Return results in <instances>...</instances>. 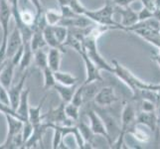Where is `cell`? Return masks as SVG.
<instances>
[{"label": "cell", "instance_id": "44", "mask_svg": "<svg viewBox=\"0 0 160 149\" xmlns=\"http://www.w3.org/2000/svg\"><path fill=\"white\" fill-rule=\"evenodd\" d=\"M152 59H153L154 61H155V62L160 66V55H157V56H153Z\"/></svg>", "mask_w": 160, "mask_h": 149}, {"label": "cell", "instance_id": "7", "mask_svg": "<svg viewBox=\"0 0 160 149\" xmlns=\"http://www.w3.org/2000/svg\"><path fill=\"white\" fill-rule=\"evenodd\" d=\"M87 115H88V118H89V120H90V126H91L92 132L96 135L103 136L104 138L107 139V141L108 142L109 147H110V145L112 144V138H110L109 133H108V128H107V125H106V123H104L102 117L98 114V112H96V110L92 109V108H90L89 110H88Z\"/></svg>", "mask_w": 160, "mask_h": 149}, {"label": "cell", "instance_id": "18", "mask_svg": "<svg viewBox=\"0 0 160 149\" xmlns=\"http://www.w3.org/2000/svg\"><path fill=\"white\" fill-rule=\"evenodd\" d=\"M54 90L59 93L61 101L64 102L65 103H68V102H71L72 98L74 97V93L77 90V85L64 86V85H61L57 82L54 87Z\"/></svg>", "mask_w": 160, "mask_h": 149}, {"label": "cell", "instance_id": "45", "mask_svg": "<svg viewBox=\"0 0 160 149\" xmlns=\"http://www.w3.org/2000/svg\"><path fill=\"white\" fill-rule=\"evenodd\" d=\"M153 2H154V5H155V7L156 9H160V0H153Z\"/></svg>", "mask_w": 160, "mask_h": 149}, {"label": "cell", "instance_id": "17", "mask_svg": "<svg viewBox=\"0 0 160 149\" xmlns=\"http://www.w3.org/2000/svg\"><path fill=\"white\" fill-rule=\"evenodd\" d=\"M29 95H30V89L27 87L24 89L23 92H22L18 107L16 109V112L19 114L21 119L24 121H29Z\"/></svg>", "mask_w": 160, "mask_h": 149}, {"label": "cell", "instance_id": "10", "mask_svg": "<svg viewBox=\"0 0 160 149\" xmlns=\"http://www.w3.org/2000/svg\"><path fill=\"white\" fill-rule=\"evenodd\" d=\"M51 128V124L42 121L40 123H37L34 125V129H33V133L30 136V138L25 142L23 145V148H33L37 144H42L43 141V136L45 134L47 129Z\"/></svg>", "mask_w": 160, "mask_h": 149}, {"label": "cell", "instance_id": "2", "mask_svg": "<svg viewBox=\"0 0 160 149\" xmlns=\"http://www.w3.org/2000/svg\"><path fill=\"white\" fill-rule=\"evenodd\" d=\"M136 110L134 106L130 102H124L123 108L121 112V118H120V131L112 144L110 145V148L119 149L122 147L124 142V137L128 133V130L136 122Z\"/></svg>", "mask_w": 160, "mask_h": 149}, {"label": "cell", "instance_id": "33", "mask_svg": "<svg viewBox=\"0 0 160 149\" xmlns=\"http://www.w3.org/2000/svg\"><path fill=\"white\" fill-rule=\"evenodd\" d=\"M84 91H85V84H82L80 87H77V90L74 93V97H73V98H72L71 102L76 104V106H78L79 107H81L85 102Z\"/></svg>", "mask_w": 160, "mask_h": 149}, {"label": "cell", "instance_id": "11", "mask_svg": "<svg viewBox=\"0 0 160 149\" xmlns=\"http://www.w3.org/2000/svg\"><path fill=\"white\" fill-rule=\"evenodd\" d=\"M23 45V38L19 28L15 25L14 30L9 35L7 47H6V60L12 58L13 55L18 51L19 48Z\"/></svg>", "mask_w": 160, "mask_h": 149}, {"label": "cell", "instance_id": "13", "mask_svg": "<svg viewBox=\"0 0 160 149\" xmlns=\"http://www.w3.org/2000/svg\"><path fill=\"white\" fill-rule=\"evenodd\" d=\"M136 122L147 126L151 130L152 133L156 132L158 128V115L156 112H140L136 114Z\"/></svg>", "mask_w": 160, "mask_h": 149}, {"label": "cell", "instance_id": "20", "mask_svg": "<svg viewBox=\"0 0 160 149\" xmlns=\"http://www.w3.org/2000/svg\"><path fill=\"white\" fill-rule=\"evenodd\" d=\"M62 54H64L61 50L57 48H50L48 55V66L52 71L57 72L60 70L61 61H62Z\"/></svg>", "mask_w": 160, "mask_h": 149}, {"label": "cell", "instance_id": "15", "mask_svg": "<svg viewBox=\"0 0 160 149\" xmlns=\"http://www.w3.org/2000/svg\"><path fill=\"white\" fill-rule=\"evenodd\" d=\"M117 10L121 16V25H122L124 31L128 27L133 26L137 22H139L138 14L130 7H118Z\"/></svg>", "mask_w": 160, "mask_h": 149}, {"label": "cell", "instance_id": "31", "mask_svg": "<svg viewBox=\"0 0 160 149\" xmlns=\"http://www.w3.org/2000/svg\"><path fill=\"white\" fill-rule=\"evenodd\" d=\"M20 24L16 25L17 27H20L22 24H25L29 27H32V25L34 24L35 19H36V15H33V13L29 10H23L20 11Z\"/></svg>", "mask_w": 160, "mask_h": 149}, {"label": "cell", "instance_id": "27", "mask_svg": "<svg viewBox=\"0 0 160 149\" xmlns=\"http://www.w3.org/2000/svg\"><path fill=\"white\" fill-rule=\"evenodd\" d=\"M42 73L44 77V89L45 90L54 89L55 85L57 84L56 78H55V72L52 71L49 67H47L42 71Z\"/></svg>", "mask_w": 160, "mask_h": 149}, {"label": "cell", "instance_id": "19", "mask_svg": "<svg viewBox=\"0 0 160 149\" xmlns=\"http://www.w3.org/2000/svg\"><path fill=\"white\" fill-rule=\"evenodd\" d=\"M43 34H44V38H45V41L47 43V46H49L50 48H57L59 50H61L63 53H66V50H65V45L61 44L56 35H55L54 30H53V27L48 25L45 29L43 31Z\"/></svg>", "mask_w": 160, "mask_h": 149}, {"label": "cell", "instance_id": "5", "mask_svg": "<svg viewBox=\"0 0 160 149\" xmlns=\"http://www.w3.org/2000/svg\"><path fill=\"white\" fill-rule=\"evenodd\" d=\"M97 41L96 39L91 37L85 36L82 39V46H84V50L87 53L88 56L90 57V59L95 63L98 68L101 69V71H107L108 73H113V66L108 64L104 58L100 54L97 47Z\"/></svg>", "mask_w": 160, "mask_h": 149}, {"label": "cell", "instance_id": "34", "mask_svg": "<svg viewBox=\"0 0 160 149\" xmlns=\"http://www.w3.org/2000/svg\"><path fill=\"white\" fill-rule=\"evenodd\" d=\"M158 104L156 102H154L150 99H141L140 102V110L146 112H156Z\"/></svg>", "mask_w": 160, "mask_h": 149}, {"label": "cell", "instance_id": "9", "mask_svg": "<svg viewBox=\"0 0 160 149\" xmlns=\"http://www.w3.org/2000/svg\"><path fill=\"white\" fill-rule=\"evenodd\" d=\"M118 101V97L114 92L112 87H103L98 91L95 97H93V102L98 107H109L117 102Z\"/></svg>", "mask_w": 160, "mask_h": 149}, {"label": "cell", "instance_id": "28", "mask_svg": "<svg viewBox=\"0 0 160 149\" xmlns=\"http://www.w3.org/2000/svg\"><path fill=\"white\" fill-rule=\"evenodd\" d=\"M60 5H68V6L79 15H85L87 9L84 7L80 0H58Z\"/></svg>", "mask_w": 160, "mask_h": 149}, {"label": "cell", "instance_id": "36", "mask_svg": "<svg viewBox=\"0 0 160 149\" xmlns=\"http://www.w3.org/2000/svg\"><path fill=\"white\" fill-rule=\"evenodd\" d=\"M33 129H34V125H33L30 121H25L23 128H22V135H23L24 144L25 142L30 138V136L33 133Z\"/></svg>", "mask_w": 160, "mask_h": 149}, {"label": "cell", "instance_id": "8", "mask_svg": "<svg viewBox=\"0 0 160 149\" xmlns=\"http://www.w3.org/2000/svg\"><path fill=\"white\" fill-rule=\"evenodd\" d=\"M80 55H81L82 61H84L85 68H86V80H85L84 84L89 85V84L96 82H102L103 79L101 75V69L90 59V57L88 56L87 53L85 52V50H82Z\"/></svg>", "mask_w": 160, "mask_h": 149}, {"label": "cell", "instance_id": "47", "mask_svg": "<svg viewBox=\"0 0 160 149\" xmlns=\"http://www.w3.org/2000/svg\"><path fill=\"white\" fill-rule=\"evenodd\" d=\"M157 93H158V97H159V103L160 104V84L158 85V90H157Z\"/></svg>", "mask_w": 160, "mask_h": 149}, {"label": "cell", "instance_id": "37", "mask_svg": "<svg viewBox=\"0 0 160 149\" xmlns=\"http://www.w3.org/2000/svg\"><path fill=\"white\" fill-rule=\"evenodd\" d=\"M138 14V20L139 21H146L148 19H150L154 17V12L151 10H149L146 7H143L139 12H137Z\"/></svg>", "mask_w": 160, "mask_h": 149}, {"label": "cell", "instance_id": "42", "mask_svg": "<svg viewBox=\"0 0 160 149\" xmlns=\"http://www.w3.org/2000/svg\"><path fill=\"white\" fill-rule=\"evenodd\" d=\"M141 2L143 4V7H146L149 10L153 11V12H155V11L157 10L156 7H155V5H154L153 0H141Z\"/></svg>", "mask_w": 160, "mask_h": 149}, {"label": "cell", "instance_id": "16", "mask_svg": "<svg viewBox=\"0 0 160 149\" xmlns=\"http://www.w3.org/2000/svg\"><path fill=\"white\" fill-rule=\"evenodd\" d=\"M150 132H151V130L148 128L147 126L135 122L129 128L128 134H131L136 140H138L140 142L146 143V142H148L151 139Z\"/></svg>", "mask_w": 160, "mask_h": 149}, {"label": "cell", "instance_id": "29", "mask_svg": "<svg viewBox=\"0 0 160 149\" xmlns=\"http://www.w3.org/2000/svg\"><path fill=\"white\" fill-rule=\"evenodd\" d=\"M44 15L47 21V24L50 26H55L60 23V21L62 20L63 16L61 12H57L55 9H47L44 11Z\"/></svg>", "mask_w": 160, "mask_h": 149}, {"label": "cell", "instance_id": "14", "mask_svg": "<svg viewBox=\"0 0 160 149\" xmlns=\"http://www.w3.org/2000/svg\"><path fill=\"white\" fill-rule=\"evenodd\" d=\"M16 66L12 63V61L7 59L4 62L3 68L0 72V85H2L7 90L12 86V82L14 78V72Z\"/></svg>", "mask_w": 160, "mask_h": 149}, {"label": "cell", "instance_id": "48", "mask_svg": "<svg viewBox=\"0 0 160 149\" xmlns=\"http://www.w3.org/2000/svg\"><path fill=\"white\" fill-rule=\"evenodd\" d=\"M3 65H4V63L0 65V72H1V70H2V68H3Z\"/></svg>", "mask_w": 160, "mask_h": 149}, {"label": "cell", "instance_id": "35", "mask_svg": "<svg viewBox=\"0 0 160 149\" xmlns=\"http://www.w3.org/2000/svg\"><path fill=\"white\" fill-rule=\"evenodd\" d=\"M8 3L10 4L11 10H12V15L13 18L15 20V24L18 25L20 23V10H19V6H18V1L19 0H7Z\"/></svg>", "mask_w": 160, "mask_h": 149}, {"label": "cell", "instance_id": "4", "mask_svg": "<svg viewBox=\"0 0 160 149\" xmlns=\"http://www.w3.org/2000/svg\"><path fill=\"white\" fill-rule=\"evenodd\" d=\"M13 18L12 10L7 0H0V27L2 30L1 45H0V65L6 61V47L9 38L10 19Z\"/></svg>", "mask_w": 160, "mask_h": 149}, {"label": "cell", "instance_id": "23", "mask_svg": "<svg viewBox=\"0 0 160 149\" xmlns=\"http://www.w3.org/2000/svg\"><path fill=\"white\" fill-rule=\"evenodd\" d=\"M77 126H78L82 138H84V140L86 141L88 148H93L92 142H93V139H95L96 134L92 132L91 126H89L85 122H82V121H80V122L77 124Z\"/></svg>", "mask_w": 160, "mask_h": 149}, {"label": "cell", "instance_id": "46", "mask_svg": "<svg viewBox=\"0 0 160 149\" xmlns=\"http://www.w3.org/2000/svg\"><path fill=\"white\" fill-rule=\"evenodd\" d=\"M156 113L157 115L160 117V104H158V107H157V109H156Z\"/></svg>", "mask_w": 160, "mask_h": 149}, {"label": "cell", "instance_id": "21", "mask_svg": "<svg viewBox=\"0 0 160 149\" xmlns=\"http://www.w3.org/2000/svg\"><path fill=\"white\" fill-rule=\"evenodd\" d=\"M47 96H44L41 99V102H39V104L36 107H29V121L33 124L35 125L37 123L42 122V107L44 106V102L46 101Z\"/></svg>", "mask_w": 160, "mask_h": 149}, {"label": "cell", "instance_id": "1", "mask_svg": "<svg viewBox=\"0 0 160 149\" xmlns=\"http://www.w3.org/2000/svg\"><path fill=\"white\" fill-rule=\"evenodd\" d=\"M112 65L113 66V74L121 82H124L128 86V87H129L133 97H136V95L138 93L140 90H152L157 92L158 85L148 84V82L141 81L133 73H131L128 69H126L124 66L118 63L117 60H113L112 62Z\"/></svg>", "mask_w": 160, "mask_h": 149}, {"label": "cell", "instance_id": "30", "mask_svg": "<svg viewBox=\"0 0 160 149\" xmlns=\"http://www.w3.org/2000/svg\"><path fill=\"white\" fill-rule=\"evenodd\" d=\"M52 27H53L54 33H55V35H56L58 41L61 44L65 45V42H66V40H67L68 37H69V29H68V27L60 25V24L52 26Z\"/></svg>", "mask_w": 160, "mask_h": 149}, {"label": "cell", "instance_id": "39", "mask_svg": "<svg viewBox=\"0 0 160 149\" xmlns=\"http://www.w3.org/2000/svg\"><path fill=\"white\" fill-rule=\"evenodd\" d=\"M23 53H24V44L19 48L18 51L13 55L12 58H10L9 60L12 61V63H13L15 66H19L20 61H21V59H22V56H23Z\"/></svg>", "mask_w": 160, "mask_h": 149}, {"label": "cell", "instance_id": "32", "mask_svg": "<svg viewBox=\"0 0 160 149\" xmlns=\"http://www.w3.org/2000/svg\"><path fill=\"white\" fill-rule=\"evenodd\" d=\"M80 108L81 107L76 106V104L72 103V102H68V103H66V106H65V112L69 118L73 119L74 121H79Z\"/></svg>", "mask_w": 160, "mask_h": 149}, {"label": "cell", "instance_id": "41", "mask_svg": "<svg viewBox=\"0 0 160 149\" xmlns=\"http://www.w3.org/2000/svg\"><path fill=\"white\" fill-rule=\"evenodd\" d=\"M29 1L32 3L33 6L35 7L36 11H37V13H36V14H42V13L44 12L41 0H29Z\"/></svg>", "mask_w": 160, "mask_h": 149}, {"label": "cell", "instance_id": "3", "mask_svg": "<svg viewBox=\"0 0 160 149\" xmlns=\"http://www.w3.org/2000/svg\"><path fill=\"white\" fill-rule=\"evenodd\" d=\"M113 2L112 0H107V3L102 7L97 10H87L85 15L88 18H90L92 22H95L98 25H103L112 27V29H121L123 30V27L121 24L117 23L112 19V15L114 13Z\"/></svg>", "mask_w": 160, "mask_h": 149}, {"label": "cell", "instance_id": "6", "mask_svg": "<svg viewBox=\"0 0 160 149\" xmlns=\"http://www.w3.org/2000/svg\"><path fill=\"white\" fill-rule=\"evenodd\" d=\"M65 106L66 103L64 102H61V103L57 107L51 108L48 112L43 113L42 120L48 123L52 124H61L64 126H72L75 125V122L73 119H71L67 117L65 112Z\"/></svg>", "mask_w": 160, "mask_h": 149}, {"label": "cell", "instance_id": "26", "mask_svg": "<svg viewBox=\"0 0 160 149\" xmlns=\"http://www.w3.org/2000/svg\"><path fill=\"white\" fill-rule=\"evenodd\" d=\"M30 45L33 50V52L39 49H44V47L47 46V43L44 38L43 31H34L30 41Z\"/></svg>", "mask_w": 160, "mask_h": 149}, {"label": "cell", "instance_id": "43", "mask_svg": "<svg viewBox=\"0 0 160 149\" xmlns=\"http://www.w3.org/2000/svg\"><path fill=\"white\" fill-rule=\"evenodd\" d=\"M160 138V117H158V128H157V133H156V139L159 140Z\"/></svg>", "mask_w": 160, "mask_h": 149}, {"label": "cell", "instance_id": "22", "mask_svg": "<svg viewBox=\"0 0 160 149\" xmlns=\"http://www.w3.org/2000/svg\"><path fill=\"white\" fill-rule=\"evenodd\" d=\"M33 56H34V52H33V50L31 48L30 42L24 43V53H23V56H22V59L19 64L20 73H22V72H24L28 69V67L30 66L32 60H33Z\"/></svg>", "mask_w": 160, "mask_h": 149}, {"label": "cell", "instance_id": "24", "mask_svg": "<svg viewBox=\"0 0 160 149\" xmlns=\"http://www.w3.org/2000/svg\"><path fill=\"white\" fill-rule=\"evenodd\" d=\"M55 78L58 84L64 85V86H75L78 82V79L71 73H65L61 72L60 70L55 72Z\"/></svg>", "mask_w": 160, "mask_h": 149}, {"label": "cell", "instance_id": "12", "mask_svg": "<svg viewBox=\"0 0 160 149\" xmlns=\"http://www.w3.org/2000/svg\"><path fill=\"white\" fill-rule=\"evenodd\" d=\"M27 77H28V74L25 71V73L22 75L20 81L14 86H11L10 89L8 90L9 92V97H10V102H11V107H12L13 109H17L18 104H19V101L22 92L24 91V84L26 82Z\"/></svg>", "mask_w": 160, "mask_h": 149}, {"label": "cell", "instance_id": "25", "mask_svg": "<svg viewBox=\"0 0 160 149\" xmlns=\"http://www.w3.org/2000/svg\"><path fill=\"white\" fill-rule=\"evenodd\" d=\"M33 60H34L35 66L37 68H39L41 71L49 67L48 66V55L45 51H44V49H39V50L34 51Z\"/></svg>", "mask_w": 160, "mask_h": 149}, {"label": "cell", "instance_id": "38", "mask_svg": "<svg viewBox=\"0 0 160 149\" xmlns=\"http://www.w3.org/2000/svg\"><path fill=\"white\" fill-rule=\"evenodd\" d=\"M0 102L7 104V106H11L8 90L6 87H4L2 85H0Z\"/></svg>", "mask_w": 160, "mask_h": 149}, {"label": "cell", "instance_id": "40", "mask_svg": "<svg viewBox=\"0 0 160 149\" xmlns=\"http://www.w3.org/2000/svg\"><path fill=\"white\" fill-rule=\"evenodd\" d=\"M112 1L117 7H129L133 2L141 1V0H112Z\"/></svg>", "mask_w": 160, "mask_h": 149}]
</instances>
